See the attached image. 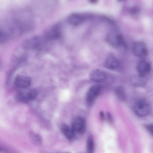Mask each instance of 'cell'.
<instances>
[{
	"label": "cell",
	"instance_id": "2e32d148",
	"mask_svg": "<svg viewBox=\"0 0 153 153\" xmlns=\"http://www.w3.org/2000/svg\"><path fill=\"white\" fill-rule=\"evenodd\" d=\"M30 137L32 143L35 145H40L42 142V138L41 136L33 132L30 133Z\"/></svg>",
	"mask_w": 153,
	"mask_h": 153
},
{
	"label": "cell",
	"instance_id": "6da1fadb",
	"mask_svg": "<svg viewBox=\"0 0 153 153\" xmlns=\"http://www.w3.org/2000/svg\"><path fill=\"white\" fill-rule=\"evenodd\" d=\"M151 107L147 100L141 99L138 101L135 105L134 110L135 113L141 117L149 115L151 112Z\"/></svg>",
	"mask_w": 153,
	"mask_h": 153
},
{
	"label": "cell",
	"instance_id": "7a4b0ae2",
	"mask_svg": "<svg viewBox=\"0 0 153 153\" xmlns=\"http://www.w3.org/2000/svg\"><path fill=\"white\" fill-rule=\"evenodd\" d=\"M47 41L44 36H34L25 41L23 46L26 49L38 50Z\"/></svg>",
	"mask_w": 153,
	"mask_h": 153
},
{
	"label": "cell",
	"instance_id": "e0dca14e",
	"mask_svg": "<svg viewBox=\"0 0 153 153\" xmlns=\"http://www.w3.org/2000/svg\"><path fill=\"white\" fill-rule=\"evenodd\" d=\"M95 144L93 136L89 135L87 137V153H94Z\"/></svg>",
	"mask_w": 153,
	"mask_h": 153
},
{
	"label": "cell",
	"instance_id": "7c38bea8",
	"mask_svg": "<svg viewBox=\"0 0 153 153\" xmlns=\"http://www.w3.org/2000/svg\"><path fill=\"white\" fill-rule=\"evenodd\" d=\"M89 78L90 79L94 82H100L106 80L107 75L103 71L99 69H96L90 73Z\"/></svg>",
	"mask_w": 153,
	"mask_h": 153
},
{
	"label": "cell",
	"instance_id": "ffe728a7",
	"mask_svg": "<svg viewBox=\"0 0 153 153\" xmlns=\"http://www.w3.org/2000/svg\"><path fill=\"white\" fill-rule=\"evenodd\" d=\"M110 116H111L109 114V113L107 114V119H108V120L110 121H111V118Z\"/></svg>",
	"mask_w": 153,
	"mask_h": 153
},
{
	"label": "cell",
	"instance_id": "9a60e30c",
	"mask_svg": "<svg viewBox=\"0 0 153 153\" xmlns=\"http://www.w3.org/2000/svg\"><path fill=\"white\" fill-rule=\"evenodd\" d=\"M61 129L62 134L68 140L72 141L74 140L76 133L72 127L64 123L61 125Z\"/></svg>",
	"mask_w": 153,
	"mask_h": 153
},
{
	"label": "cell",
	"instance_id": "4fadbf2b",
	"mask_svg": "<svg viewBox=\"0 0 153 153\" xmlns=\"http://www.w3.org/2000/svg\"><path fill=\"white\" fill-rule=\"evenodd\" d=\"M37 94V90L34 89H30L26 93L21 92L20 96V100L24 102L32 101L36 98Z\"/></svg>",
	"mask_w": 153,
	"mask_h": 153
},
{
	"label": "cell",
	"instance_id": "9c48e42d",
	"mask_svg": "<svg viewBox=\"0 0 153 153\" xmlns=\"http://www.w3.org/2000/svg\"><path fill=\"white\" fill-rule=\"evenodd\" d=\"M104 65L108 69L115 70L119 67L120 62L119 60L114 55L110 54L106 58Z\"/></svg>",
	"mask_w": 153,
	"mask_h": 153
},
{
	"label": "cell",
	"instance_id": "8992f818",
	"mask_svg": "<svg viewBox=\"0 0 153 153\" xmlns=\"http://www.w3.org/2000/svg\"><path fill=\"white\" fill-rule=\"evenodd\" d=\"M107 40L110 45L115 47L121 46L124 43L121 35L116 32L110 33L107 36Z\"/></svg>",
	"mask_w": 153,
	"mask_h": 153
},
{
	"label": "cell",
	"instance_id": "603a6c76",
	"mask_svg": "<svg viewBox=\"0 0 153 153\" xmlns=\"http://www.w3.org/2000/svg\"><path fill=\"white\" fill-rule=\"evenodd\" d=\"M2 37H3L2 34L1 32H0V39Z\"/></svg>",
	"mask_w": 153,
	"mask_h": 153
},
{
	"label": "cell",
	"instance_id": "ba28073f",
	"mask_svg": "<svg viewBox=\"0 0 153 153\" xmlns=\"http://www.w3.org/2000/svg\"><path fill=\"white\" fill-rule=\"evenodd\" d=\"M98 85L93 86L90 88L87 95V101L89 104H91L99 94L101 89Z\"/></svg>",
	"mask_w": 153,
	"mask_h": 153
},
{
	"label": "cell",
	"instance_id": "277c9868",
	"mask_svg": "<svg viewBox=\"0 0 153 153\" xmlns=\"http://www.w3.org/2000/svg\"><path fill=\"white\" fill-rule=\"evenodd\" d=\"M72 127L75 133L84 134L86 130V123L84 119L80 117H76L73 119Z\"/></svg>",
	"mask_w": 153,
	"mask_h": 153
},
{
	"label": "cell",
	"instance_id": "30bf717a",
	"mask_svg": "<svg viewBox=\"0 0 153 153\" xmlns=\"http://www.w3.org/2000/svg\"><path fill=\"white\" fill-rule=\"evenodd\" d=\"M147 79L146 76L140 74H134L130 78V82L132 85L135 87H140L146 84Z\"/></svg>",
	"mask_w": 153,
	"mask_h": 153
},
{
	"label": "cell",
	"instance_id": "5b68a950",
	"mask_svg": "<svg viewBox=\"0 0 153 153\" xmlns=\"http://www.w3.org/2000/svg\"><path fill=\"white\" fill-rule=\"evenodd\" d=\"M89 17L87 14L75 13L72 14L68 18V21L71 25L76 26L85 22Z\"/></svg>",
	"mask_w": 153,
	"mask_h": 153
},
{
	"label": "cell",
	"instance_id": "5bb4252c",
	"mask_svg": "<svg viewBox=\"0 0 153 153\" xmlns=\"http://www.w3.org/2000/svg\"><path fill=\"white\" fill-rule=\"evenodd\" d=\"M151 66L149 62L146 61H140L137 66V70L138 74L146 76L150 71Z\"/></svg>",
	"mask_w": 153,
	"mask_h": 153
},
{
	"label": "cell",
	"instance_id": "52a82bcc",
	"mask_svg": "<svg viewBox=\"0 0 153 153\" xmlns=\"http://www.w3.org/2000/svg\"><path fill=\"white\" fill-rule=\"evenodd\" d=\"M60 25H54L46 32L44 36L48 41L56 40L59 38L60 35Z\"/></svg>",
	"mask_w": 153,
	"mask_h": 153
},
{
	"label": "cell",
	"instance_id": "3957f363",
	"mask_svg": "<svg viewBox=\"0 0 153 153\" xmlns=\"http://www.w3.org/2000/svg\"><path fill=\"white\" fill-rule=\"evenodd\" d=\"M133 52L136 56L141 58H145L148 54V49L146 45L143 42H136L133 48Z\"/></svg>",
	"mask_w": 153,
	"mask_h": 153
},
{
	"label": "cell",
	"instance_id": "d6986e66",
	"mask_svg": "<svg viewBox=\"0 0 153 153\" xmlns=\"http://www.w3.org/2000/svg\"><path fill=\"white\" fill-rule=\"evenodd\" d=\"M146 128L148 130L149 133L152 135L153 133V125L152 124H149L146 126Z\"/></svg>",
	"mask_w": 153,
	"mask_h": 153
},
{
	"label": "cell",
	"instance_id": "7402d4cb",
	"mask_svg": "<svg viewBox=\"0 0 153 153\" xmlns=\"http://www.w3.org/2000/svg\"><path fill=\"white\" fill-rule=\"evenodd\" d=\"M4 151H5L3 149L0 148V152H3Z\"/></svg>",
	"mask_w": 153,
	"mask_h": 153
},
{
	"label": "cell",
	"instance_id": "8fae6325",
	"mask_svg": "<svg viewBox=\"0 0 153 153\" xmlns=\"http://www.w3.org/2000/svg\"><path fill=\"white\" fill-rule=\"evenodd\" d=\"M15 82L17 87L24 89L29 87L31 85L32 80L29 76L19 75L16 78Z\"/></svg>",
	"mask_w": 153,
	"mask_h": 153
},
{
	"label": "cell",
	"instance_id": "cb8c5ba5",
	"mask_svg": "<svg viewBox=\"0 0 153 153\" xmlns=\"http://www.w3.org/2000/svg\"><path fill=\"white\" fill-rule=\"evenodd\" d=\"M70 153L69 152H63V153Z\"/></svg>",
	"mask_w": 153,
	"mask_h": 153
},
{
	"label": "cell",
	"instance_id": "44dd1931",
	"mask_svg": "<svg viewBox=\"0 0 153 153\" xmlns=\"http://www.w3.org/2000/svg\"><path fill=\"white\" fill-rule=\"evenodd\" d=\"M100 116L102 119H103L104 118V113L103 112H101L100 113Z\"/></svg>",
	"mask_w": 153,
	"mask_h": 153
},
{
	"label": "cell",
	"instance_id": "ac0fdd59",
	"mask_svg": "<svg viewBox=\"0 0 153 153\" xmlns=\"http://www.w3.org/2000/svg\"><path fill=\"white\" fill-rule=\"evenodd\" d=\"M115 93L118 99L120 101H123L126 99L125 91L122 86L117 87L115 89Z\"/></svg>",
	"mask_w": 153,
	"mask_h": 153
}]
</instances>
